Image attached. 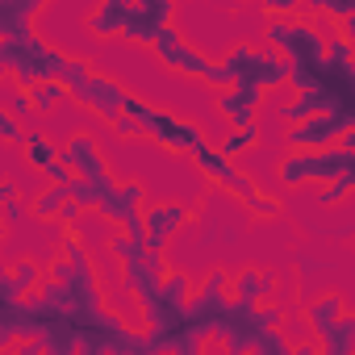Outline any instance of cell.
Masks as SVG:
<instances>
[{"instance_id":"5bb4252c","label":"cell","mask_w":355,"mask_h":355,"mask_svg":"<svg viewBox=\"0 0 355 355\" xmlns=\"http://www.w3.org/2000/svg\"><path fill=\"white\" fill-rule=\"evenodd\" d=\"M343 305H347L343 293H322V297H313V301L305 305V322H309V330H313V343H318V338H322L343 313H347Z\"/></svg>"},{"instance_id":"836d02e7","label":"cell","mask_w":355,"mask_h":355,"mask_svg":"<svg viewBox=\"0 0 355 355\" xmlns=\"http://www.w3.org/2000/svg\"><path fill=\"white\" fill-rule=\"evenodd\" d=\"M293 263H297V272H301V276H318L322 268H330V263H326V259H318L313 251H297V255H293Z\"/></svg>"},{"instance_id":"7a4b0ae2","label":"cell","mask_w":355,"mask_h":355,"mask_svg":"<svg viewBox=\"0 0 355 355\" xmlns=\"http://www.w3.org/2000/svg\"><path fill=\"white\" fill-rule=\"evenodd\" d=\"M347 163H351V150H343V146H330V150H313V155H305V150H288L280 163H276V180L284 184V189H297V184H305V180H313V184H334L338 175L347 171Z\"/></svg>"},{"instance_id":"f1b7e54d","label":"cell","mask_w":355,"mask_h":355,"mask_svg":"<svg viewBox=\"0 0 355 355\" xmlns=\"http://www.w3.org/2000/svg\"><path fill=\"white\" fill-rule=\"evenodd\" d=\"M326 63H330V67H351V63H355V46L334 34V38L326 42Z\"/></svg>"},{"instance_id":"277c9868","label":"cell","mask_w":355,"mask_h":355,"mask_svg":"<svg viewBox=\"0 0 355 355\" xmlns=\"http://www.w3.org/2000/svg\"><path fill=\"white\" fill-rule=\"evenodd\" d=\"M347 130H351V121H347L343 113H318V117H309V121H301V125H288L284 138H288V150L313 155V150L338 146V138H343Z\"/></svg>"},{"instance_id":"cb8c5ba5","label":"cell","mask_w":355,"mask_h":355,"mask_svg":"<svg viewBox=\"0 0 355 355\" xmlns=\"http://www.w3.org/2000/svg\"><path fill=\"white\" fill-rule=\"evenodd\" d=\"M163 297L175 301V305H189V301L197 297V288H193V280H189L184 268H171V272L163 276Z\"/></svg>"},{"instance_id":"ffe728a7","label":"cell","mask_w":355,"mask_h":355,"mask_svg":"<svg viewBox=\"0 0 355 355\" xmlns=\"http://www.w3.org/2000/svg\"><path fill=\"white\" fill-rule=\"evenodd\" d=\"M21 155H26V163H30L38 175H46L51 167H59V163H63V146H55V142H51L46 134H38V130L30 134V142L21 146Z\"/></svg>"},{"instance_id":"44dd1931","label":"cell","mask_w":355,"mask_h":355,"mask_svg":"<svg viewBox=\"0 0 355 355\" xmlns=\"http://www.w3.org/2000/svg\"><path fill=\"white\" fill-rule=\"evenodd\" d=\"M318 347H322L326 355H355V313H343V318L318 338Z\"/></svg>"},{"instance_id":"8992f818","label":"cell","mask_w":355,"mask_h":355,"mask_svg":"<svg viewBox=\"0 0 355 355\" xmlns=\"http://www.w3.org/2000/svg\"><path fill=\"white\" fill-rule=\"evenodd\" d=\"M259 330H263V326H259V309H255V305H239V301L230 297V309H226V318H222V326H218V338H222L226 355H251Z\"/></svg>"},{"instance_id":"e0dca14e","label":"cell","mask_w":355,"mask_h":355,"mask_svg":"<svg viewBox=\"0 0 355 355\" xmlns=\"http://www.w3.org/2000/svg\"><path fill=\"white\" fill-rule=\"evenodd\" d=\"M125 21H130V5H125V0H105L101 9H92L88 30L96 38H113V34H125Z\"/></svg>"},{"instance_id":"d4e9b609","label":"cell","mask_w":355,"mask_h":355,"mask_svg":"<svg viewBox=\"0 0 355 355\" xmlns=\"http://www.w3.org/2000/svg\"><path fill=\"white\" fill-rule=\"evenodd\" d=\"M67 96H71V88H67L63 80H51V84H38V88H30V101H34V109H42V113L59 109Z\"/></svg>"},{"instance_id":"e575fe53","label":"cell","mask_w":355,"mask_h":355,"mask_svg":"<svg viewBox=\"0 0 355 355\" xmlns=\"http://www.w3.org/2000/svg\"><path fill=\"white\" fill-rule=\"evenodd\" d=\"M280 322H284V305H259V326L263 330H280Z\"/></svg>"},{"instance_id":"30bf717a","label":"cell","mask_w":355,"mask_h":355,"mask_svg":"<svg viewBox=\"0 0 355 355\" xmlns=\"http://www.w3.org/2000/svg\"><path fill=\"white\" fill-rule=\"evenodd\" d=\"M121 276H125V288L146 305V301H155L159 293H163V255H142V259H134V263H125L121 268Z\"/></svg>"},{"instance_id":"7c38bea8","label":"cell","mask_w":355,"mask_h":355,"mask_svg":"<svg viewBox=\"0 0 355 355\" xmlns=\"http://www.w3.org/2000/svg\"><path fill=\"white\" fill-rule=\"evenodd\" d=\"M272 288H276V276L272 272H263V268H239V276H234V284H230V297L239 301V305H263V297H272Z\"/></svg>"},{"instance_id":"ab89813d","label":"cell","mask_w":355,"mask_h":355,"mask_svg":"<svg viewBox=\"0 0 355 355\" xmlns=\"http://www.w3.org/2000/svg\"><path fill=\"white\" fill-rule=\"evenodd\" d=\"M80 214H84V209H80L76 201H67V205H63V214H59V222H63V226H76V222H80Z\"/></svg>"},{"instance_id":"4dcf8cb0","label":"cell","mask_w":355,"mask_h":355,"mask_svg":"<svg viewBox=\"0 0 355 355\" xmlns=\"http://www.w3.org/2000/svg\"><path fill=\"white\" fill-rule=\"evenodd\" d=\"M309 13H326L334 21H347V17H355V0H322V5H313Z\"/></svg>"},{"instance_id":"8fae6325","label":"cell","mask_w":355,"mask_h":355,"mask_svg":"<svg viewBox=\"0 0 355 355\" xmlns=\"http://www.w3.org/2000/svg\"><path fill=\"white\" fill-rule=\"evenodd\" d=\"M142 201H146V189H142L138 180H121V184H117V193L101 205V218L125 230L130 222H138V218H142Z\"/></svg>"},{"instance_id":"9a60e30c","label":"cell","mask_w":355,"mask_h":355,"mask_svg":"<svg viewBox=\"0 0 355 355\" xmlns=\"http://www.w3.org/2000/svg\"><path fill=\"white\" fill-rule=\"evenodd\" d=\"M159 63H163V67H171V71L197 76V80H205V84H209V76H214V59H209V55H201V51H197V46H189V42H180L171 55H163Z\"/></svg>"},{"instance_id":"5b68a950","label":"cell","mask_w":355,"mask_h":355,"mask_svg":"<svg viewBox=\"0 0 355 355\" xmlns=\"http://www.w3.org/2000/svg\"><path fill=\"white\" fill-rule=\"evenodd\" d=\"M71 101H80L84 109H92L101 121H109V125H113V121L125 113V101H130V92H125V88H121L113 76L96 71V76H92L84 88H76V92H71Z\"/></svg>"},{"instance_id":"60d3db41","label":"cell","mask_w":355,"mask_h":355,"mask_svg":"<svg viewBox=\"0 0 355 355\" xmlns=\"http://www.w3.org/2000/svg\"><path fill=\"white\" fill-rule=\"evenodd\" d=\"M351 280H355V268H351Z\"/></svg>"},{"instance_id":"484cf974","label":"cell","mask_w":355,"mask_h":355,"mask_svg":"<svg viewBox=\"0 0 355 355\" xmlns=\"http://www.w3.org/2000/svg\"><path fill=\"white\" fill-rule=\"evenodd\" d=\"M351 193H355V155H351V163H347V171H343V175H338V180H334V184H326V189H322V197H318V201H322V205H330V209H334V205H343V201H347V197H351Z\"/></svg>"},{"instance_id":"1f68e13d","label":"cell","mask_w":355,"mask_h":355,"mask_svg":"<svg viewBox=\"0 0 355 355\" xmlns=\"http://www.w3.org/2000/svg\"><path fill=\"white\" fill-rule=\"evenodd\" d=\"M180 42H184V34H180V30H175V26H163V34L155 38V55L163 59V55H171V51L180 46Z\"/></svg>"},{"instance_id":"2e32d148","label":"cell","mask_w":355,"mask_h":355,"mask_svg":"<svg viewBox=\"0 0 355 355\" xmlns=\"http://www.w3.org/2000/svg\"><path fill=\"white\" fill-rule=\"evenodd\" d=\"M0 280H5V305H17V301H26V288L34 293V284H38V263H34V259H13Z\"/></svg>"},{"instance_id":"52a82bcc","label":"cell","mask_w":355,"mask_h":355,"mask_svg":"<svg viewBox=\"0 0 355 355\" xmlns=\"http://www.w3.org/2000/svg\"><path fill=\"white\" fill-rule=\"evenodd\" d=\"M171 0H138V5H130V21H125V34L130 42H150L163 34V26H171Z\"/></svg>"},{"instance_id":"4fadbf2b","label":"cell","mask_w":355,"mask_h":355,"mask_svg":"<svg viewBox=\"0 0 355 355\" xmlns=\"http://www.w3.org/2000/svg\"><path fill=\"white\" fill-rule=\"evenodd\" d=\"M38 0H0V42L30 34V21L38 17Z\"/></svg>"},{"instance_id":"b9f144b4","label":"cell","mask_w":355,"mask_h":355,"mask_svg":"<svg viewBox=\"0 0 355 355\" xmlns=\"http://www.w3.org/2000/svg\"><path fill=\"white\" fill-rule=\"evenodd\" d=\"M322 355H326V351H322Z\"/></svg>"},{"instance_id":"603a6c76","label":"cell","mask_w":355,"mask_h":355,"mask_svg":"<svg viewBox=\"0 0 355 355\" xmlns=\"http://www.w3.org/2000/svg\"><path fill=\"white\" fill-rule=\"evenodd\" d=\"M71 201V193H67V184H51L46 193H38L34 201H30V214L38 218V222H51V218H59L63 214V205Z\"/></svg>"},{"instance_id":"ba28073f","label":"cell","mask_w":355,"mask_h":355,"mask_svg":"<svg viewBox=\"0 0 355 355\" xmlns=\"http://www.w3.org/2000/svg\"><path fill=\"white\" fill-rule=\"evenodd\" d=\"M63 163L71 167V175H80V180H109V163H105L92 134H71L67 146H63Z\"/></svg>"},{"instance_id":"f546056e","label":"cell","mask_w":355,"mask_h":355,"mask_svg":"<svg viewBox=\"0 0 355 355\" xmlns=\"http://www.w3.org/2000/svg\"><path fill=\"white\" fill-rule=\"evenodd\" d=\"M0 138H5L9 146H26L30 142V134H21V121L9 109H0Z\"/></svg>"},{"instance_id":"3957f363","label":"cell","mask_w":355,"mask_h":355,"mask_svg":"<svg viewBox=\"0 0 355 355\" xmlns=\"http://www.w3.org/2000/svg\"><path fill=\"white\" fill-rule=\"evenodd\" d=\"M189 222H193V205H184V201H150V205L142 209L146 247H150L155 255H163V251H167V243L180 234Z\"/></svg>"},{"instance_id":"7402d4cb","label":"cell","mask_w":355,"mask_h":355,"mask_svg":"<svg viewBox=\"0 0 355 355\" xmlns=\"http://www.w3.org/2000/svg\"><path fill=\"white\" fill-rule=\"evenodd\" d=\"M193 163L201 167V175H209L214 184H226L230 171H234V159H226L222 146H209V142H201V146L193 150Z\"/></svg>"},{"instance_id":"f35d334b","label":"cell","mask_w":355,"mask_h":355,"mask_svg":"<svg viewBox=\"0 0 355 355\" xmlns=\"http://www.w3.org/2000/svg\"><path fill=\"white\" fill-rule=\"evenodd\" d=\"M80 355H109V351H105V343H96L92 334H84L80 338Z\"/></svg>"},{"instance_id":"9c48e42d","label":"cell","mask_w":355,"mask_h":355,"mask_svg":"<svg viewBox=\"0 0 355 355\" xmlns=\"http://www.w3.org/2000/svg\"><path fill=\"white\" fill-rule=\"evenodd\" d=\"M259 105H263V88L234 84L230 92H218V113L230 121V130H251V125H255Z\"/></svg>"},{"instance_id":"d590c367","label":"cell","mask_w":355,"mask_h":355,"mask_svg":"<svg viewBox=\"0 0 355 355\" xmlns=\"http://www.w3.org/2000/svg\"><path fill=\"white\" fill-rule=\"evenodd\" d=\"M21 218H34V214H30V205H26V201L17 197V201H9V205H5V226L13 230V226H17Z\"/></svg>"},{"instance_id":"ac0fdd59","label":"cell","mask_w":355,"mask_h":355,"mask_svg":"<svg viewBox=\"0 0 355 355\" xmlns=\"http://www.w3.org/2000/svg\"><path fill=\"white\" fill-rule=\"evenodd\" d=\"M67 193H71V201L80 209H96L101 214V205L117 193V180H113V175H109V180H80V175H76V180L67 184Z\"/></svg>"},{"instance_id":"8d00e7d4","label":"cell","mask_w":355,"mask_h":355,"mask_svg":"<svg viewBox=\"0 0 355 355\" xmlns=\"http://www.w3.org/2000/svg\"><path fill=\"white\" fill-rule=\"evenodd\" d=\"M113 130H117V134H121V138H134V134H142V125H138V121H134V117H130V113H121V117H117V121H113Z\"/></svg>"},{"instance_id":"6da1fadb","label":"cell","mask_w":355,"mask_h":355,"mask_svg":"<svg viewBox=\"0 0 355 355\" xmlns=\"http://www.w3.org/2000/svg\"><path fill=\"white\" fill-rule=\"evenodd\" d=\"M125 113L142 125V134H150V138H155L159 146H167V150L193 155V150L205 142L201 125H193V121H184V117H175V113H163V109L146 105V101L134 96V92H130V101H125Z\"/></svg>"},{"instance_id":"4316f807","label":"cell","mask_w":355,"mask_h":355,"mask_svg":"<svg viewBox=\"0 0 355 355\" xmlns=\"http://www.w3.org/2000/svg\"><path fill=\"white\" fill-rule=\"evenodd\" d=\"M255 142H259V125H251V130H230V134L222 138V155H226V159H239V155H247Z\"/></svg>"},{"instance_id":"d6a6232c","label":"cell","mask_w":355,"mask_h":355,"mask_svg":"<svg viewBox=\"0 0 355 355\" xmlns=\"http://www.w3.org/2000/svg\"><path fill=\"white\" fill-rule=\"evenodd\" d=\"M30 105H34L30 92H21L17 84H9V105H5V109H9L13 117H30Z\"/></svg>"},{"instance_id":"d6986e66","label":"cell","mask_w":355,"mask_h":355,"mask_svg":"<svg viewBox=\"0 0 355 355\" xmlns=\"http://www.w3.org/2000/svg\"><path fill=\"white\" fill-rule=\"evenodd\" d=\"M318 113H334V105H330V96L318 88V92H301L297 101H288V105H280V117L288 121V125H301V121H309V117H318Z\"/></svg>"},{"instance_id":"74e56055","label":"cell","mask_w":355,"mask_h":355,"mask_svg":"<svg viewBox=\"0 0 355 355\" xmlns=\"http://www.w3.org/2000/svg\"><path fill=\"white\" fill-rule=\"evenodd\" d=\"M5 355H46V351H42L38 338H21V343H17L13 351H5Z\"/></svg>"},{"instance_id":"83f0119b","label":"cell","mask_w":355,"mask_h":355,"mask_svg":"<svg viewBox=\"0 0 355 355\" xmlns=\"http://www.w3.org/2000/svg\"><path fill=\"white\" fill-rule=\"evenodd\" d=\"M255 355H293V343L284 330H259L255 338Z\"/></svg>"}]
</instances>
